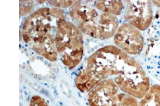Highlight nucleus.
Masks as SVG:
<instances>
[{
    "instance_id": "nucleus-1",
    "label": "nucleus",
    "mask_w": 160,
    "mask_h": 106,
    "mask_svg": "<svg viewBox=\"0 0 160 106\" xmlns=\"http://www.w3.org/2000/svg\"><path fill=\"white\" fill-rule=\"evenodd\" d=\"M63 10L40 9L28 17L23 25V39L33 50L51 61L57 58L55 43L58 28L65 21Z\"/></svg>"
},
{
    "instance_id": "nucleus-2",
    "label": "nucleus",
    "mask_w": 160,
    "mask_h": 106,
    "mask_svg": "<svg viewBox=\"0 0 160 106\" xmlns=\"http://www.w3.org/2000/svg\"><path fill=\"white\" fill-rule=\"evenodd\" d=\"M127 53L111 45L99 49L84 62L78 74L80 81L90 87L110 76H117L128 58Z\"/></svg>"
},
{
    "instance_id": "nucleus-3",
    "label": "nucleus",
    "mask_w": 160,
    "mask_h": 106,
    "mask_svg": "<svg viewBox=\"0 0 160 106\" xmlns=\"http://www.w3.org/2000/svg\"><path fill=\"white\" fill-rule=\"evenodd\" d=\"M57 50L63 63L69 69L75 68L81 61L83 54V36L73 23L63 22L57 33Z\"/></svg>"
},
{
    "instance_id": "nucleus-4",
    "label": "nucleus",
    "mask_w": 160,
    "mask_h": 106,
    "mask_svg": "<svg viewBox=\"0 0 160 106\" xmlns=\"http://www.w3.org/2000/svg\"><path fill=\"white\" fill-rule=\"evenodd\" d=\"M115 82L122 91L139 99L150 89L149 79L140 64L129 57L116 76Z\"/></svg>"
},
{
    "instance_id": "nucleus-5",
    "label": "nucleus",
    "mask_w": 160,
    "mask_h": 106,
    "mask_svg": "<svg viewBox=\"0 0 160 106\" xmlns=\"http://www.w3.org/2000/svg\"><path fill=\"white\" fill-rule=\"evenodd\" d=\"M70 14L73 21L82 33L95 38H98L101 15L90 5L77 1L71 8Z\"/></svg>"
},
{
    "instance_id": "nucleus-6",
    "label": "nucleus",
    "mask_w": 160,
    "mask_h": 106,
    "mask_svg": "<svg viewBox=\"0 0 160 106\" xmlns=\"http://www.w3.org/2000/svg\"><path fill=\"white\" fill-rule=\"evenodd\" d=\"M124 18L129 24L141 30L150 25L153 17L150 1H126Z\"/></svg>"
},
{
    "instance_id": "nucleus-7",
    "label": "nucleus",
    "mask_w": 160,
    "mask_h": 106,
    "mask_svg": "<svg viewBox=\"0 0 160 106\" xmlns=\"http://www.w3.org/2000/svg\"><path fill=\"white\" fill-rule=\"evenodd\" d=\"M114 40L118 48L132 55L140 53L143 48L142 35L138 29L129 23H125L118 28Z\"/></svg>"
},
{
    "instance_id": "nucleus-8",
    "label": "nucleus",
    "mask_w": 160,
    "mask_h": 106,
    "mask_svg": "<svg viewBox=\"0 0 160 106\" xmlns=\"http://www.w3.org/2000/svg\"><path fill=\"white\" fill-rule=\"evenodd\" d=\"M118 90V87L112 80H102L89 91L88 100L90 106H107Z\"/></svg>"
},
{
    "instance_id": "nucleus-9",
    "label": "nucleus",
    "mask_w": 160,
    "mask_h": 106,
    "mask_svg": "<svg viewBox=\"0 0 160 106\" xmlns=\"http://www.w3.org/2000/svg\"><path fill=\"white\" fill-rule=\"evenodd\" d=\"M118 20L115 15L103 13L98 30V38L107 40L112 37L118 30Z\"/></svg>"
},
{
    "instance_id": "nucleus-10",
    "label": "nucleus",
    "mask_w": 160,
    "mask_h": 106,
    "mask_svg": "<svg viewBox=\"0 0 160 106\" xmlns=\"http://www.w3.org/2000/svg\"><path fill=\"white\" fill-rule=\"evenodd\" d=\"M94 6L103 12L114 15H120L123 8L122 2L120 1H96Z\"/></svg>"
},
{
    "instance_id": "nucleus-11",
    "label": "nucleus",
    "mask_w": 160,
    "mask_h": 106,
    "mask_svg": "<svg viewBox=\"0 0 160 106\" xmlns=\"http://www.w3.org/2000/svg\"><path fill=\"white\" fill-rule=\"evenodd\" d=\"M138 106H160V85L150 88Z\"/></svg>"
},
{
    "instance_id": "nucleus-12",
    "label": "nucleus",
    "mask_w": 160,
    "mask_h": 106,
    "mask_svg": "<svg viewBox=\"0 0 160 106\" xmlns=\"http://www.w3.org/2000/svg\"><path fill=\"white\" fill-rule=\"evenodd\" d=\"M137 100L128 94H116L110 101L107 106H138Z\"/></svg>"
},
{
    "instance_id": "nucleus-13",
    "label": "nucleus",
    "mask_w": 160,
    "mask_h": 106,
    "mask_svg": "<svg viewBox=\"0 0 160 106\" xmlns=\"http://www.w3.org/2000/svg\"><path fill=\"white\" fill-rule=\"evenodd\" d=\"M30 106H49L46 101L39 96H33L30 100Z\"/></svg>"
}]
</instances>
